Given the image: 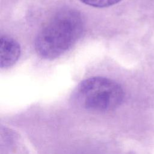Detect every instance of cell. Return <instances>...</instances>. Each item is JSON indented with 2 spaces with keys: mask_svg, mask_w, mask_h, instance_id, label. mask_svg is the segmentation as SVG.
Masks as SVG:
<instances>
[{
  "mask_svg": "<svg viewBox=\"0 0 154 154\" xmlns=\"http://www.w3.org/2000/svg\"><path fill=\"white\" fill-rule=\"evenodd\" d=\"M124 91L116 81L102 76H94L81 81L73 93L75 102L90 111L114 109L123 102Z\"/></svg>",
  "mask_w": 154,
  "mask_h": 154,
  "instance_id": "7a4b0ae2",
  "label": "cell"
},
{
  "mask_svg": "<svg viewBox=\"0 0 154 154\" xmlns=\"http://www.w3.org/2000/svg\"><path fill=\"white\" fill-rule=\"evenodd\" d=\"M82 2L94 7L103 8L113 5L122 0H80Z\"/></svg>",
  "mask_w": 154,
  "mask_h": 154,
  "instance_id": "277c9868",
  "label": "cell"
},
{
  "mask_svg": "<svg viewBox=\"0 0 154 154\" xmlns=\"http://www.w3.org/2000/svg\"><path fill=\"white\" fill-rule=\"evenodd\" d=\"M1 68H7L18 60L20 54V46L14 38L7 36L1 37Z\"/></svg>",
  "mask_w": 154,
  "mask_h": 154,
  "instance_id": "3957f363",
  "label": "cell"
},
{
  "mask_svg": "<svg viewBox=\"0 0 154 154\" xmlns=\"http://www.w3.org/2000/svg\"><path fill=\"white\" fill-rule=\"evenodd\" d=\"M82 18L77 11L66 8L57 12L38 32L34 42L37 54L52 60L69 50L81 37Z\"/></svg>",
  "mask_w": 154,
  "mask_h": 154,
  "instance_id": "6da1fadb",
  "label": "cell"
}]
</instances>
